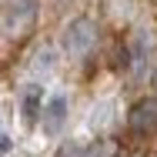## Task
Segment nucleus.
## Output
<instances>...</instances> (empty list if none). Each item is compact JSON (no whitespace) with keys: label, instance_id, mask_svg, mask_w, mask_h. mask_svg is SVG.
<instances>
[{"label":"nucleus","instance_id":"1","mask_svg":"<svg viewBox=\"0 0 157 157\" xmlns=\"http://www.w3.org/2000/svg\"><path fill=\"white\" fill-rule=\"evenodd\" d=\"M94 44H97V27H94L90 17H77V20L67 24V30H63V50H67L70 57L84 60V57L94 50Z\"/></svg>","mask_w":157,"mask_h":157},{"label":"nucleus","instance_id":"2","mask_svg":"<svg viewBox=\"0 0 157 157\" xmlns=\"http://www.w3.org/2000/svg\"><path fill=\"white\" fill-rule=\"evenodd\" d=\"M127 127H130V134H137V137H151V134H157V97L137 100V104L130 107Z\"/></svg>","mask_w":157,"mask_h":157},{"label":"nucleus","instance_id":"3","mask_svg":"<svg viewBox=\"0 0 157 157\" xmlns=\"http://www.w3.org/2000/svg\"><path fill=\"white\" fill-rule=\"evenodd\" d=\"M63 124H67V97L54 94L44 104V130H47V134H60Z\"/></svg>","mask_w":157,"mask_h":157},{"label":"nucleus","instance_id":"4","mask_svg":"<svg viewBox=\"0 0 157 157\" xmlns=\"http://www.w3.org/2000/svg\"><path fill=\"white\" fill-rule=\"evenodd\" d=\"M40 110H44V87L40 84H27L20 90V117H24V124H33L40 117Z\"/></svg>","mask_w":157,"mask_h":157},{"label":"nucleus","instance_id":"5","mask_svg":"<svg viewBox=\"0 0 157 157\" xmlns=\"http://www.w3.org/2000/svg\"><path fill=\"white\" fill-rule=\"evenodd\" d=\"M130 63H134V74L137 77L147 70V37L144 33H137L134 44H130Z\"/></svg>","mask_w":157,"mask_h":157},{"label":"nucleus","instance_id":"6","mask_svg":"<svg viewBox=\"0 0 157 157\" xmlns=\"http://www.w3.org/2000/svg\"><path fill=\"white\" fill-rule=\"evenodd\" d=\"M117 147L110 140H97V144H84V157H114Z\"/></svg>","mask_w":157,"mask_h":157},{"label":"nucleus","instance_id":"7","mask_svg":"<svg viewBox=\"0 0 157 157\" xmlns=\"http://www.w3.org/2000/svg\"><path fill=\"white\" fill-rule=\"evenodd\" d=\"M54 63H57V54H54L50 47H44L40 57H37V70H54Z\"/></svg>","mask_w":157,"mask_h":157},{"label":"nucleus","instance_id":"8","mask_svg":"<svg viewBox=\"0 0 157 157\" xmlns=\"http://www.w3.org/2000/svg\"><path fill=\"white\" fill-rule=\"evenodd\" d=\"M10 147H13V144H10V137H7V134H0V154H10Z\"/></svg>","mask_w":157,"mask_h":157}]
</instances>
